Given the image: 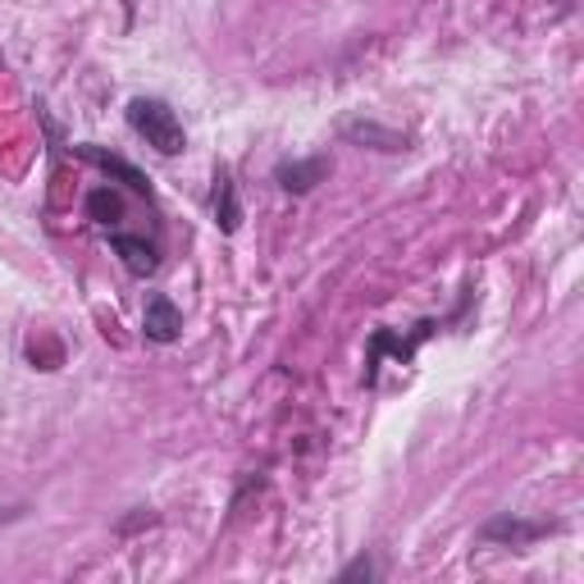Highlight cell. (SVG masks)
I'll list each match as a JSON object with an SVG mask.
<instances>
[{
  "mask_svg": "<svg viewBox=\"0 0 584 584\" xmlns=\"http://www.w3.org/2000/svg\"><path fill=\"white\" fill-rule=\"evenodd\" d=\"M128 128L146 146H156L160 156H183V146H187L183 119L174 115L169 101H160V96H133V101H128Z\"/></svg>",
  "mask_w": 584,
  "mask_h": 584,
  "instance_id": "1",
  "label": "cell"
},
{
  "mask_svg": "<svg viewBox=\"0 0 584 584\" xmlns=\"http://www.w3.org/2000/svg\"><path fill=\"white\" fill-rule=\"evenodd\" d=\"M562 525L557 520H525V516H494V520H484L479 525V544H498V548H529V544H539L548 539V534H557Z\"/></svg>",
  "mask_w": 584,
  "mask_h": 584,
  "instance_id": "2",
  "label": "cell"
},
{
  "mask_svg": "<svg viewBox=\"0 0 584 584\" xmlns=\"http://www.w3.org/2000/svg\"><path fill=\"white\" fill-rule=\"evenodd\" d=\"M434 329H444L438 320H420L407 338L402 333H393V329H379L374 338H370V357H366V383H374V374H379V366H383V357H393L398 366H407L411 357H416V348L425 343V338L434 333Z\"/></svg>",
  "mask_w": 584,
  "mask_h": 584,
  "instance_id": "3",
  "label": "cell"
},
{
  "mask_svg": "<svg viewBox=\"0 0 584 584\" xmlns=\"http://www.w3.org/2000/svg\"><path fill=\"white\" fill-rule=\"evenodd\" d=\"M74 156H78V160H87V165H96V169H101L110 183H124L128 192H137L142 202H152V197H156V192H152V178H146L133 160H124V156L106 152V146H91V142H82V146H74Z\"/></svg>",
  "mask_w": 584,
  "mask_h": 584,
  "instance_id": "4",
  "label": "cell"
},
{
  "mask_svg": "<svg viewBox=\"0 0 584 584\" xmlns=\"http://www.w3.org/2000/svg\"><path fill=\"white\" fill-rule=\"evenodd\" d=\"M348 146H361V152H383V156H402L411 152V133H398V128H383L374 119H348L338 128Z\"/></svg>",
  "mask_w": 584,
  "mask_h": 584,
  "instance_id": "5",
  "label": "cell"
},
{
  "mask_svg": "<svg viewBox=\"0 0 584 584\" xmlns=\"http://www.w3.org/2000/svg\"><path fill=\"white\" fill-rule=\"evenodd\" d=\"M110 252L119 256V265L133 279L156 274V265H160V247H156L152 237H142V233H110Z\"/></svg>",
  "mask_w": 584,
  "mask_h": 584,
  "instance_id": "6",
  "label": "cell"
},
{
  "mask_svg": "<svg viewBox=\"0 0 584 584\" xmlns=\"http://www.w3.org/2000/svg\"><path fill=\"white\" fill-rule=\"evenodd\" d=\"M333 174V160L329 156H306V160H279L274 165V183L283 192H292V197H302V192L320 187L324 178Z\"/></svg>",
  "mask_w": 584,
  "mask_h": 584,
  "instance_id": "7",
  "label": "cell"
},
{
  "mask_svg": "<svg viewBox=\"0 0 584 584\" xmlns=\"http://www.w3.org/2000/svg\"><path fill=\"white\" fill-rule=\"evenodd\" d=\"M142 333H146V343H160V348L178 343V333H183V311L165 298V292H156V298L146 302V311H142Z\"/></svg>",
  "mask_w": 584,
  "mask_h": 584,
  "instance_id": "8",
  "label": "cell"
},
{
  "mask_svg": "<svg viewBox=\"0 0 584 584\" xmlns=\"http://www.w3.org/2000/svg\"><path fill=\"white\" fill-rule=\"evenodd\" d=\"M211 215L220 224V233H237L242 228V202H237V178L228 165L215 169V187H211Z\"/></svg>",
  "mask_w": 584,
  "mask_h": 584,
  "instance_id": "9",
  "label": "cell"
},
{
  "mask_svg": "<svg viewBox=\"0 0 584 584\" xmlns=\"http://www.w3.org/2000/svg\"><path fill=\"white\" fill-rule=\"evenodd\" d=\"M87 220L101 224V228H115L124 220V197L115 187H91L87 192Z\"/></svg>",
  "mask_w": 584,
  "mask_h": 584,
  "instance_id": "10",
  "label": "cell"
},
{
  "mask_svg": "<svg viewBox=\"0 0 584 584\" xmlns=\"http://www.w3.org/2000/svg\"><path fill=\"white\" fill-rule=\"evenodd\" d=\"M352 580H379V562L370 553H357L343 571H338V584H352Z\"/></svg>",
  "mask_w": 584,
  "mask_h": 584,
  "instance_id": "11",
  "label": "cell"
},
{
  "mask_svg": "<svg viewBox=\"0 0 584 584\" xmlns=\"http://www.w3.org/2000/svg\"><path fill=\"white\" fill-rule=\"evenodd\" d=\"M160 516L152 512V507H133V516H124L119 525H115V534H137V529H146V525H156Z\"/></svg>",
  "mask_w": 584,
  "mask_h": 584,
  "instance_id": "12",
  "label": "cell"
},
{
  "mask_svg": "<svg viewBox=\"0 0 584 584\" xmlns=\"http://www.w3.org/2000/svg\"><path fill=\"white\" fill-rule=\"evenodd\" d=\"M32 507L28 503H10V507H0V525H14V520H23Z\"/></svg>",
  "mask_w": 584,
  "mask_h": 584,
  "instance_id": "13",
  "label": "cell"
}]
</instances>
